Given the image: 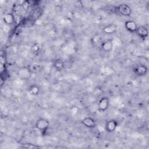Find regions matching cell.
<instances>
[{
	"label": "cell",
	"instance_id": "13",
	"mask_svg": "<svg viewBox=\"0 0 149 149\" xmlns=\"http://www.w3.org/2000/svg\"><path fill=\"white\" fill-rule=\"evenodd\" d=\"M113 48V42L112 40H108L104 41L101 44L102 49L107 52H110L112 51Z\"/></svg>",
	"mask_w": 149,
	"mask_h": 149
},
{
	"label": "cell",
	"instance_id": "10",
	"mask_svg": "<svg viewBox=\"0 0 149 149\" xmlns=\"http://www.w3.org/2000/svg\"><path fill=\"white\" fill-rule=\"evenodd\" d=\"M3 20L6 24L12 25L16 22L15 17L13 13H5L3 15Z\"/></svg>",
	"mask_w": 149,
	"mask_h": 149
},
{
	"label": "cell",
	"instance_id": "17",
	"mask_svg": "<svg viewBox=\"0 0 149 149\" xmlns=\"http://www.w3.org/2000/svg\"><path fill=\"white\" fill-rule=\"evenodd\" d=\"M19 148H41V147L32 144V143H26V144H23L20 146H19Z\"/></svg>",
	"mask_w": 149,
	"mask_h": 149
},
{
	"label": "cell",
	"instance_id": "3",
	"mask_svg": "<svg viewBox=\"0 0 149 149\" xmlns=\"http://www.w3.org/2000/svg\"><path fill=\"white\" fill-rule=\"evenodd\" d=\"M132 69L134 73L138 76H145L148 72L147 67L143 64L135 65Z\"/></svg>",
	"mask_w": 149,
	"mask_h": 149
},
{
	"label": "cell",
	"instance_id": "14",
	"mask_svg": "<svg viewBox=\"0 0 149 149\" xmlns=\"http://www.w3.org/2000/svg\"><path fill=\"white\" fill-rule=\"evenodd\" d=\"M28 91L31 95L36 96L39 94L40 91V88L36 84H32L29 87Z\"/></svg>",
	"mask_w": 149,
	"mask_h": 149
},
{
	"label": "cell",
	"instance_id": "16",
	"mask_svg": "<svg viewBox=\"0 0 149 149\" xmlns=\"http://www.w3.org/2000/svg\"><path fill=\"white\" fill-rule=\"evenodd\" d=\"M31 51L34 54H38L41 50V46L38 43H34L31 47Z\"/></svg>",
	"mask_w": 149,
	"mask_h": 149
},
{
	"label": "cell",
	"instance_id": "5",
	"mask_svg": "<svg viewBox=\"0 0 149 149\" xmlns=\"http://www.w3.org/2000/svg\"><path fill=\"white\" fill-rule=\"evenodd\" d=\"M81 123L85 127L89 128V129L95 128L97 125L95 120L90 116H87V117L84 118L81 120Z\"/></svg>",
	"mask_w": 149,
	"mask_h": 149
},
{
	"label": "cell",
	"instance_id": "1",
	"mask_svg": "<svg viewBox=\"0 0 149 149\" xmlns=\"http://www.w3.org/2000/svg\"><path fill=\"white\" fill-rule=\"evenodd\" d=\"M113 13L119 14L123 16H130L132 15V10L130 6L127 4L122 3L116 6H113Z\"/></svg>",
	"mask_w": 149,
	"mask_h": 149
},
{
	"label": "cell",
	"instance_id": "8",
	"mask_svg": "<svg viewBox=\"0 0 149 149\" xmlns=\"http://www.w3.org/2000/svg\"><path fill=\"white\" fill-rule=\"evenodd\" d=\"M125 27L129 32L133 33L136 32L137 28V25L134 21L128 20L125 22Z\"/></svg>",
	"mask_w": 149,
	"mask_h": 149
},
{
	"label": "cell",
	"instance_id": "12",
	"mask_svg": "<svg viewBox=\"0 0 149 149\" xmlns=\"http://www.w3.org/2000/svg\"><path fill=\"white\" fill-rule=\"evenodd\" d=\"M117 30V26L114 23H110L106 25L102 29V31L104 33L107 34H111L115 33Z\"/></svg>",
	"mask_w": 149,
	"mask_h": 149
},
{
	"label": "cell",
	"instance_id": "11",
	"mask_svg": "<svg viewBox=\"0 0 149 149\" xmlns=\"http://www.w3.org/2000/svg\"><path fill=\"white\" fill-rule=\"evenodd\" d=\"M53 66L56 71L61 72L65 68V63L63 59L61 58H58L54 61Z\"/></svg>",
	"mask_w": 149,
	"mask_h": 149
},
{
	"label": "cell",
	"instance_id": "7",
	"mask_svg": "<svg viewBox=\"0 0 149 149\" xmlns=\"http://www.w3.org/2000/svg\"><path fill=\"white\" fill-rule=\"evenodd\" d=\"M118 126V122L115 119H110L108 120L105 125V129L108 133L114 132Z\"/></svg>",
	"mask_w": 149,
	"mask_h": 149
},
{
	"label": "cell",
	"instance_id": "6",
	"mask_svg": "<svg viewBox=\"0 0 149 149\" xmlns=\"http://www.w3.org/2000/svg\"><path fill=\"white\" fill-rule=\"evenodd\" d=\"M136 34L141 39L145 40L148 36V30L144 26H137V30L135 32Z\"/></svg>",
	"mask_w": 149,
	"mask_h": 149
},
{
	"label": "cell",
	"instance_id": "2",
	"mask_svg": "<svg viewBox=\"0 0 149 149\" xmlns=\"http://www.w3.org/2000/svg\"><path fill=\"white\" fill-rule=\"evenodd\" d=\"M35 126L36 129L41 131L43 134H45V133L49 127V122L47 119L40 118L36 120Z\"/></svg>",
	"mask_w": 149,
	"mask_h": 149
},
{
	"label": "cell",
	"instance_id": "15",
	"mask_svg": "<svg viewBox=\"0 0 149 149\" xmlns=\"http://www.w3.org/2000/svg\"><path fill=\"white\" fill-rule=\"evenodd\" d=\"M31 73H36L41 70L42 67L39 64H31L29 65L28 66H26Z\"/></svg>",
	"mask_w": 149,
	"mask_h": 149
},
{
	"label": "cell",
	"instance_id": "4",
	"mask_svg": "<svg viewBox=\"0 0 149 149\" xmlns=\"http://www.w3.org/2000/svg\"><path fill=\"white\" fill-rule=\"evenodd\" d=\"M109 100L107 97H102L98 102V109L101 112H104L109 108Z\"/></svg>",
	"mask_w": 149,
	"mask_h": 149
},
{
	"label": "cell",
	"instance_id": "9",
	"mask_svg": "<svg viewBox=\"0 0 149 149\" xmlns=\"http://www.w3.org/2000/svg\"><path fill=\"white\" fill-rule=\"evenodd\" d=\"M17 73H18V75L19 76V77L23 80L28 79L31 74V72H30V70H29V69L27 68V66H24V67L20 68L19 70Z\"/></svg>",
	"mask_w": 149,
	"mask_h": 149
}]
</instances>
